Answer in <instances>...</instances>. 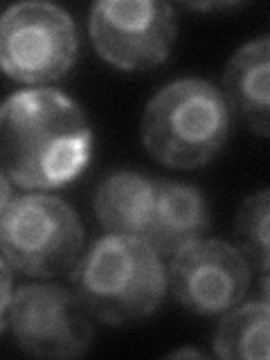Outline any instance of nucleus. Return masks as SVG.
Instances as JSON below:
<instances>
[{
    "instance_id": "1",
    "label": "nucleus",
    "mask_w": 270,
    "mask_h": 360,
    "mask_svg": "<svg viewBox=\"0 0 270 360\" xmlns=\"http://www.w3.org/2000/svg\"><path fill=\"white\" fill-rule=\"evenodd\" d=\"M93 151L84 110L50 88L20 90L0 108L3 174L22 189H54L72 183Z\"/></svg>"
},
{
    "instance_id": "2",
    "label": "nucleus",
    "mask_w": 270,
    "mask_h": 360,
    "mask_svg": "<svg viewBox=\"0 0 270 360\" xmlns=\"http://www.w3.org/2000/svg\"><path fill=\"white\" fill-rule=\"evenodd\" d=\"M77 297L99 322L122 326L151 315L165 297L167 270L135 236L106 234L72 268Z\"/></svg>"
},
{
    "instance_id": "3",
    "label": "nucleus",
    "mask_w": 270,
    "mask_h": 360,
    "mask_svg": "<svg viewBox=\"0 0 270 360\" xmlns=\"http://www.w3.org/2000/svg\"><path fill=\"white\" fill-rule=\"evenodd\" d=\"M230 133V108L221 90L187 77L151 97L142 117V142L158 162L194 169L221 151Z\"/></svg>"
},
{
    "instance_id": "4",
    "label": "nucleus",
    "mask_w": 270,
    "mask_h": 360,
    "mask_svg": "<svg viewBox=\"0 0 270 360\" xmlns=\"http://www.w3.org/2000/svg\"><path fill=\"white\" fill-rule=\"evenodd\" d=\"M0 245L11 270L48 279L77 266L84 228L65 200L25 194L0 207Z\"/></svg>"
},
{
    "instance_id": "5",
    "label": "nucleus",
    "mask_w": 270,
    "mask_h": 360,
    "mask_svg": "<svg viewBox=\"0 0 270 360\" xmlns=\"http://www.w3.org/2000/svg\"><path fill=\"white\" fill-rule=\"evenodd\" d=\"M77 27L68 11L43 0L9 7L0 22V63L22 84L61 79L77 59Z\"/></svg>"
},
{
    "instance_id": "6",
    "label": "nucleus",
    "mask_w": 270,
    "mask_h": 360,
    "mask_svg": "<svg viewBox=\"0 0 270 360\" xmlns=\"http://www.w3.org/2000/svg\"><path fill=\"white\" fill-rule=\"evenodd\" d=\"M0 322L22 352L37 358H77L93 345L86 307L61 286L16 288L7 311L0 313Z\"/></svg>"
},
{
    "instance_id": "7",
    "label": "nucleus",
    "mask_w": 270,
    "mask_h": 360,
    "mask_svg": "<svg viewBox=\"0 0 270 360\" xmlns=\"http://www.w3.org/2000/svg\"><path fill=\"white\" fill-rule=\"evenodd\" d=\"M88 25L101 59L131 72L160 65L176 41L174 7L162 0H99Z\"/></svg>"
},
{
    "instance_id": "8",
    "label": "nucleus",
    "mask_w": 270,
    "mask_h": 360,
    "mask_svg": "<svg viewBox=\"0 0 270 360\" xmlns=\"http://www.w3.org/2000/svg\"><path fill=\"white\" fill-rule=\"evenodd\" d=\"M250 284V264L236 245L198 239L169 262V286L176 302L198 315L228 313Z\"/></svg>"
},
{
    "instance_id": "9",
    "label": "nucleus",
    "mask_w": 270,
    "mask_h": 360,
    "mask_svg": "<svg viewBox=\"0 0 270 360\" xmlns=\"http://www.w3.org/2000/svg\"><path fill=\"white\" fill-rule=\"evenodd\" d=\"M228 108L257 135H270V37L239 48L223 70Z\"/></svg>"
},
{
    "instance_id": "10",
    "label": "nucleus",
    "mask_w": 270,
    "mask_h": 360,
    "mask_svg": "<svg viewBox=\"0 0 270 360\" xmlns=\"http://www.w3.org/2000/svg\"><path fill=\"white\" fill-rule=\"evenodd\" d=\"M210 228L205 194L176 180H158L155 205L146 243L160 257H174L185 245L198 241Z\"/></svg>"
},
{
    "instance_id": "11",
    "label": "nucleus",
    "mask_w": 270,
    "mask_h": 360,
    "mask_svg": "<svg viewBox=\"0 0 270 360\" xmlns=\"http://www.w3.org/2000/svg\"><path fill=\"white\" fill-rule=\"evenodd\" d=\"M158 180L135 174L115 172L101 180L95 191V214L108 234L146 239L153 205H155Z\"/></svg>"
},
{
    "instance_id": "12",
    "label": "nucleus",
    "mask_w": 270,
    "mask_h": 360,
    "mask_svg": "<svg viewBox=\"0 0 270 360\" xmlns=\"http://www.w3.org/2000/svg\"><path fill=\"white\" fill-rule=\"evenodd\" d=\"M219 358L270 360V304L250 302L230 309L214 335Z\"/></svg>"
},
{
    "instance_id": "13",
    "label": "nucleus",
    "mask_w": 270,
    "mask_h": 360,
    "mask_svg": "<svg viewBox=\"0 0 270 360\" xmlns=\"http://www.w3.org/2000/svg\"><path fill=\"white\" fill-rule=\"evenodd\" d=\"M236 248L243 252L248 264L270 270V189L248 196L234 219Z\"/></svg>"
},
{
    "instance_id": "14",
    "label": "nucleus",
    "mask_w": 270,
    "mask_h": 360,
    "mask_svg": "<svg viewBox=\"0 0 270 360\" xmlns=\"http://www.w3.org/2000/svg\"><path fill=\"white\" fill-rule=\"evenodd\" d=\"M16 290H11V266L3 262V302H0V313L7 311L11 297H14Z\"/></svg>"
},
{
    "instance_id": "15",
    "label": "nucleus",
    "mask_w": 270,
    "mask_h": 360,
    "mask_svg": "<svg viewBox=\"0 0 270 360\" xmlns=\"http://www.w3.org/2000/svg\"><path fill=\"white\" fill-rule=\"evenodd\" d=\"M0 180H3V198H0V207H5L7 202L11 200V180L5 174H3V178H0Z\"/></svg>"
},
{
    "instance_id": "16",
    "label": "nucleus",
    "mask_w": 270,
    "mask_h": 360,
    "mask_svg": "<svg viewBox=\"0 0 270 360\" xmlns=\"http://www.w3.org/2000/svg\"><path fill=\"white\" fill-rule=\"evenodd\" d=\"M262 297H264V302L266 304H270V270L264 275V279H262Z\"/></svg>"
},
{
    "instance_id": "17",
    "label": "nucleus",
    "mask_w": 270,
    "mask_h": 360,
    "mask_svg": "<svg viewBox=\"0 0 270 360\" xmlns=\"http://www.w3.org/2000/svg\"><path fill=\"white\" fill-rule=\"evenodd\" d=\"M172 356H178V358H185V356H194V358H200L202 354L196 352V349H180V352H174Z\"/></svg>"
}]
</instances>
